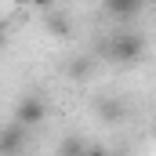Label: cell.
Segmentation results:
<instances>
[{
	"label": "cell",
	"instance_id": "obj_1",
	"mask_svg": "<svg viewBox=\"0 0 156 156\" xmlns=\"http://www.w3.org/2000/svg\"><path fill=\"white\" fill-rule=\"evenodd\" d=\"M109 58L113 62H123V66H138L142 58H145V40L138 37V33H120V37H113V44H109Z\"/></svg>",
	"mask_w": 156,
	"mask_h": 156
},
{
	"label": "cell",
	"instance_id": "obj_2",
	"mask_svg": "<svg viewBox=\"0 0 156 156\" xmlns=\"http://www.w3.org/2000/svg\"><path fill=\"white\" fill-rule=\"evenodd\" d=\"M44 116H47V102L40 98V94H26L18 105H15V123L18 127H40L44 123Z\"/></svg>",
	"mask_w": 156,
	"mask_h": 156
},
{
	"label": "cell",
	"instance_id": "obj_3",
	"mask_svg": "<svg viewBox=\"0 0 156 156\" xmlns=\"http://www.w3.org/2000/svg\"><path fill=\"white\" fill-rule=\"evenodd\" d=\"M26 149V127H7V131H0V156H18Z\"/></svg>",
	"mask_w": 156,
	"mask_h": 156
},
{
	"label": "cell",
	"instance_id": "obj_4",
	"mask_svg": "<svg viewBox=\"0 0 156 156\" xmlns=\"http://www.w3.org/2000/svg\"><path fill=\"white\" fill-rule=\"evenodd\" d=\"M44 29H47L51 37H69V33H73V15H69V11H47Z\"/></svg>",
	"mask_w": 156,
	"mask_h": 156
},
{
	"label": "cell",
	"instance_id": "obj_5",
	"mask_svg": "<svg viewBox=\"0 0 156 156\" xmlns=\"http://www.w3.org/2000/svg\"><path fill=\"white\" fill-rule=\"evenodd\" d=\"M142 7H145V0H105V11L116 18H134Z\"/></svg>",
	"mask_w": 156,
	"mask_h": 156
},
{
	"label": "cell",
	"instance_id": "obj_6",
	"mask_svg": "<svg viewBox=\"0 0 156 156\" xmlns=\"http://www.w3.org/2000/svg\"><path fill=\"white\" fill-rule=\"evenodd\" d=\"M98 113H102V120H105V123H116L120 116H127L123 102H116V98H102V102H98Z\"/></svg>",
	"mask_w": 156,
	"mask_h": 156
},
{
	"label": "cell",
	"instance_id": "obj_7",
	"mask_svg": "<svg viewBox=\"0 0 156 156\" xmlns=\"http://www.w3.org/2000/svg\"><path fill=\"white\" fill-rule=\"evenodd\" d=\"M91 73V58H76L73 66H69V76H76V80H83Z\"/></svg>",
	"mask_w": 156,
	"mask_h": 156
},
{
	"label": "cell",
	"instance_id": "obj_8",
	"mask_svg": "<svg viewBox=\"0 0 156 156\" xmlns=\"http://www.w3.org/2000/svg\"><path fill=\"white\" fill-rule=\"evenodd\" d=\"M87 153V149H83V145H80L76 138H73V142H66V145H62V156H83Z\"/></svg>",
	"mask_w": 156,
	"mask_h": 156
},
{
	"label": "cell",
	"instance_id": "obj_9",
	"mask_svg": "<svg viewBox=\"0 0 156 156\" xmlns=\"http://www.w3.org/2000/svg\"><path fill=\"white\" fill-rule=\"evenodd\" d=\"M83 156H105V153H102V149H87Z\"/></svg>",
	"mask_w": 156,
	"mask_h": 156
},
{
	"label": "cell",
	"instance_id": "obj_10",
	"mask_svg": "<svg viewBox=\"0 0 156 156\" xmlns=\"http://www.w3.org/2000/svg\"><path fill=\"white\" fill-rule=\"evenodd\" d=\"M11 4H15V7H26V4H33V0H11Z\"/></svg>",
	"mask_w": 156,
	"mask_h": 156
},
{
	"label": "cell",
	"instance_id": "obj_11",
	"mask_svg": "<svg viewBox=\"0 0 156 156\" xmlns=\"http://www.w3.org/2000/svg\"><path fill=\"white\" fill-rule=\"evenodd\" d=\"M4 44H7V29H0V47H4Z\"/></svg>",
	"mask_w": 156,
	"mask_h": 156
},
{
	"label": "cell",
	"instance_id": "obj_12",
	"mask_svg": "<svg viewBox=\"0 0 156 156\" xmlns=\"http://www.w3.org/2000/svg\"><path fill=\"white\" fill-rule=\"evenodd\" d=\"M33 4H40V7H51V0H33Z\"/></svg>",
	"mask_w": 156,
	"mask_h": 156
}]
</instances>
